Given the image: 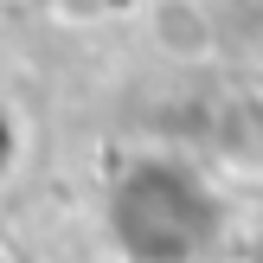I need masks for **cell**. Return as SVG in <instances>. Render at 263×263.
Masks as SVG:
<instances>
[{"mask_svg": "<svg viewBox=\"0 0 263 263\" xmlns=\"http://www.w3.org/2000/svg\"><path fill=\"white\" fill-rule=\"evenodd\" d=\"M141 39L174 64H212L218 20L205 0H141Z\"/></svg>", "mask_w": 263, "mask_h": 263, "instance_id": "obj_1", "label": "cell"}, {"mask_svg": "<svg viewBox=\"0 0 263 263\" xmlns=\"http://www.w3.org/2000/svg\"><path fill=\"white\" fill-rule=\"evenodd\" d=\"M212 161L231 180L263 186V90H225L212 109Z\"/></svg>", "mask_w": 263, "mask_h": 263, "instance_id": "obj_2", "label": "cell"}]
</instances>
